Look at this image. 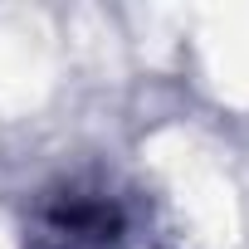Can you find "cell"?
Wrapping results in <instances>:
<instances>
[{
    "instance_id": "1",
    "label": "cell",
    "mask_w": 249,
    "mask_h": 249,
    "mask_svg": "<svg viewBox=\"0 0 249 249\" xmlns=\"http://www.w3.org/2000/svg\"><path fill=\"white\" fill-rule=\"evenodd\" d=\"M132 215L107 186L69 181L35 205L30 249H127Z\"/></svg>"
}]
</instances>
